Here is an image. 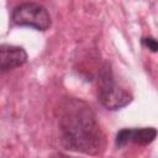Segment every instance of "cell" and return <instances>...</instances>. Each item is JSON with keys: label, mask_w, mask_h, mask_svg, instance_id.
Listing matches in <instances>:
<instances>
[{"label": "cell", "mask_w": 158, "mask_h": 158, "mask_svg": "<svg viewBox=\"0 0 158 158\" xmlns=\"http://www.w3.org/2000/svg\"><path fill=\"white\" fill-rule=\"evenodd\" d=\"M98 100L107 110H120L132 101L131 93L117 83L107 62L100 67L98 74Z\"/></svg>", "instance_id": "2"}, {"label": "cell", "mask_w": 158, "mask_h": 158, "mask_svg": "<svg viewBox=\"0 0 158 158\" xmlns=\"http://www.w3.org/2000/svg\"><path fill=\"white\" fill-rule=\"evenodd\" d=\"M11 20L17 26L33 27L38 31H46L51 26L48 10L38 2H21L11 12Z\"/></svg>", "instance_id": "3"}, {"label": "cell", "mask_w": 158, "mask_h": 158, "mask_svg": "<svg viewBox=\"0 0 158 158\" xmlns=\"http://www.w3.org/2000/svg\"><path fill=\"white\" fill-rule=\"evenodd\" d=\"M59 139L65 149L96 156L104 147V133L93 109L81 99L68 98L58 109Z\"/></svg>", "instance_id": "1"}, {"label": "cell", "mask_w": 158, "mask_h": 158, "mask_svg": "<svg viewBox=\"0 0 158 158\" xmlns=\"http://www.w3.org/2000/svg\"><path fill=\"white\" fill-rule=\"evenodd\" d=\"M142 43L148 48L151 49L152 52H156L157 51V41L153 38V37H146L142 40Z\"/></svg>", "instance_id": "6"}, {"label": "cell", "mask_w": 158, "mask_h": 158, "mask_svg": "<svg viewBox=\"0 0 158 158\" xmlns=\"http://www.w3.org/2000/svg\"><path fill=\"white\" fill-rule=\"evenodd\" d=\"M157 136V130L154 127H142V128H123L116 135V146L123 147L132 142L141 146H147L154 141Z\"/></svg>", "instance_id": "4"}, {"label": "cell", "mask_w": 158, "mask_h": 158, "mask_svg": "<svg viewBox=\"0 0 158 158\" xmlns=\"http://www.w3.org/2000/svg\"><path fill=\"white\" fill-rule=\"evenodd\" d=\"M27 62V53L22 47L0 44V73L9 72Z\"/></svg>", "instance_id": "5"}]
</instances>
